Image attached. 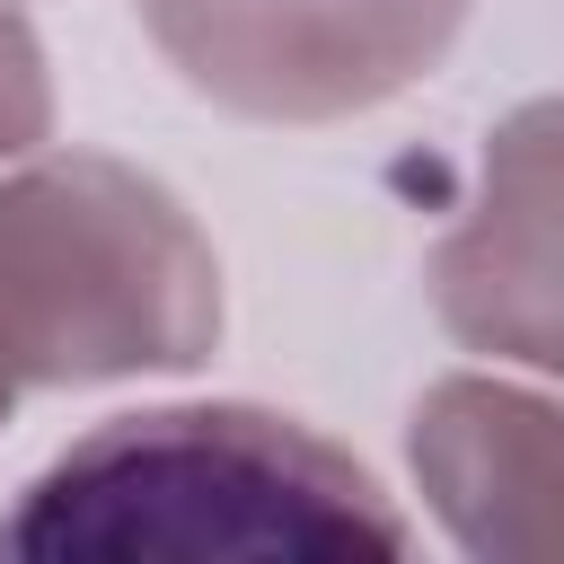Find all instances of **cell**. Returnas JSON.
<instances>
[{
	"label": "cell",
	"instance_id": "1",
	"mask_svg": "<svg viewBox=\"0 0 564 564\" xmlns=\"http://www.w3.org/2000/svg\"><path fill=\"white\" fill-rule=\"evenodd\" d=\"M405 538L352 449L238 397L106 414L0 511L26 564H370Z\"/></svg>",
	"mask_w": 564,
	"mask_h": 564
},
{
	"label": "cell",
	"instance_id": "2",
	"mask_svg": "<svg viewBox=\"0 0 564 564\" xmlns=\"http://www.w3.org/2000/svg\"><path fill=\"white\" fill-rule=\"evenodd\" d=\"M220 344V256L203 220L106 150L0 176V352L18 388L194 370Z\"/></svg>",
	"mask_w": 564,
	"mask_h": 564
},
{
	"label": "cell",
	"instance_id": "3",
	"mask_svg": "<svg viewBox=\"0 0 564 564\" xmlns=\"http://www.w3.org/2000/svg\"><path fill=\"white\" fill-rule=\"evenodd\" d=\"M159 62L247 123H344L405 97L476 0H132Z\"/></svg>",
	"mask_w": 564,
	"mask_h": 564
},
{
	"label": "cell",
	"instance_id": "4",
	"mask_svg": "<svg viewBox=\"0 0 564 564\" xmlns=\"http://www.w3.org/2000/svg\"><path fill=\"white\" fill-rule=\"evenodd\" d=\"M423 282L467 352L564 379V97H529L485 132L476 194L423 256Z\"/></svg>",
	"mask_w": 564,
	"mask_h": 564
},
{
	"label": "cell",
	"instance_id": "5",
	"mask_svg": "<svg viewBox=\"0 0 564 564\" xmlns=\"http://www.w3.org/2000/svg\"><path fill=\"white\" fill-rule=\"evenodd\" d=\"M405 467L449 546L485 564L520 555H564V405L494 379V370H449L414 397L405 423Z\"/></svg>",
	"mask_w": 564,
	"mask_h": 564
},
{
	"label": "cell",
	"instance_id": "6",
	"mask_svg": "<svg viewBox=\"0 0 564 564\" xmlns=\"http://www.w3.org/2000/svg\"><path fill=\"white\" fill-rule=\"evenodd\" d=\"M44 132H53V70H44L35 26L0 0V167L44 150Z\"/></svg>",
	"mask_w": 564,
	"mask_h": 564
},
{
	"label": "cell",
	"instance_id": "7",
	"mask_svg": "<svg viewBox=\"0 0 564 564\" xmlns=\"http://www.w3.org/2000/svg\"><path fill=\"white\" fill-rule=\"evenodd\" d=\"M18 397H26V388H18V370H9V352H0V423L18 414Z\"/></svg>",
	"mask_w": 564,
	"mask_h": 564
}]
</instances>
